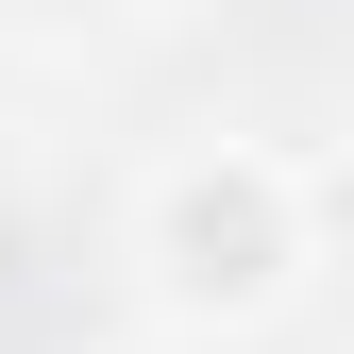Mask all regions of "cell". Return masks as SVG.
I'll return each instance as SVG.
<instances>
[{"label":"cell","instance_id":"cell-1","mask_svg":"<svg viewBox=\"0 0 354 354\" xmlns=\"http://www.w3.org/2000/svg\"><path fill=\"white\" fill-rule=\"evenodd\" d=\"M118 253H136V287H152L169 337H253V321L304 304V270H321V169L270 152V136H186L136 186Z\"/></svg>","mask_w":354,"mask_h":354},{"label":"cell","instance_id":"cell-2","mask_svg":"<svg viewBox=\"0 0 354 354\" xmlns=\"http://www.w3.org/2000/svg\"><path fill=\"white\" fill-rule=\"evenodd\" d=\"M0 17H34V0H0Z\"/></svg>","mask_w":354,"mask_h":354}]
</instances>
